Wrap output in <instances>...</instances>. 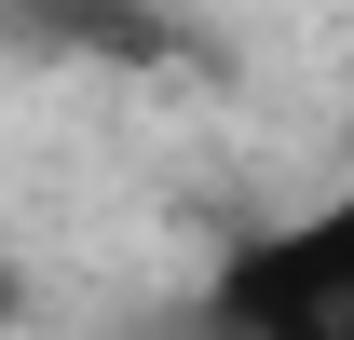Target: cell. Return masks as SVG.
<instances>
[{"mask_svg": "<svg viewBox=\"0 0 354 340\" xmlns=\"http://www.w3.org/2000/svg\"><path fill=\"white\" fill-rule=\"evenodd\" d=\"M205 340H354V191L245 232L205 286Z\"/></svg>", "mask_w": 354, "mask_h": 340, "instance_id": "obj_1", "label": "cell"}, {"mask_svg": "<svg viewBox=\"0 0 354 340\" xmlns=\"http://www.w3.org/2000/svg\"><path fill=\"white\" fill-rule=\"evenodd\" d=\"M14 28H55V55H164L136 0H14Z\"/></svg>", "mask_w": 354, "mask_h": 340, "instance_id": "obj_2", "label": "cell"}, {"mask_svg": "<svg viewBox=\"0 0 354 340\" xmlns=\"http://www.w3.org/2000/svg\"><path fill=\"white\" fill-rule=\"evenodd\" d=\"M0 327H14V272H0Z\"/></svg>", "mask_w": 354, "mask_h": 340, "instance_id": "obj_3", "label": "cell"}]
</instances>
